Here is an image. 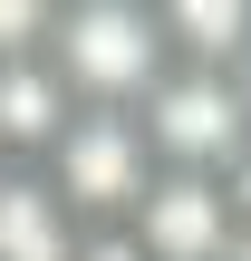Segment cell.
<instances>
[{"mask_svg":"<svg viewBox=\"0 0 251 261\" xmlns=\"http://www.w3.org/2000/svg\"><path fill=\"white\" fill-rule=\"evenodd\" d=\"M48 68L68 107H116V116H145V97L174 77L155 0H68L48 19Z\"/></svg>","mask_w":251,"mask_h":261,"instance_id":"1","label":"cell"},{"mask_svg":"<svg viewBox=\"0 0 251 261\" xmlns=\"http://www.w3.org/2000/svg\"><path fill=\"white\" fill-rule=\"evenodd\" d=\"M39 174L58 184V203L97 232V223H126L145 194H155V145H145V116H116V107H77L68 136L39 155Z\"/></svg>","mask_w":251,"mask_h":261,"instance_id":"2","label":"cell"},{"mask_svg":"<svg viewBox=\"0 0 251 261\" xmlns=\"http://www.w3.org/2000/svg\"><path fill=\"white\" fill-rule=\"evenodd\" d=\"M145 145H155V165L164 174H232L251 145V107L232 77H193V68H174L155 97H145Z\"/></svg>","mask_w":251,"mask_h":261,"instance_id":"3","label":"cell"},{"mask_svg":"<svg viewBox=\"0 0 251 261\" xmlns=\"http://www.w3.org/2000/svg\"><path fill=\"white\" fill-rule=\"evenodd\" d=\"M145 261H232L242 252V213L213 174H155V194L126 213Z\"/></svg>","mask_w":251,"mask_h":261,"instance_id":"4","label":"cell"},{"mask_svg":"<svg viewBox=\"0 0 251 261\" xmlns=\"http://www.w3.org/2000/svg\"><path fill=\"white\" fill-rule=\"evenodd\" d=\"M87 223L58 203L39 165H0V261H77Z\"/></svg>","mask_w":251,"mask_h":261,"instance_id":"5","label":"cell"},{"mask_svg":"<svg viewBox=\"0 0 251 261\" xmlns=\"http://www.w3.org/2000/svg\"><path fill=\"white\" fill-rule=\"evenodd\" d=\"M68 87H58V68L48 58H19V68H0V165H39L58 136H68Z\"/></svg>","mask_w":251,"mask_h":261,"instance_id":"6","label":"cell"},{"mask_svg":"<svg viewBox=\"0 0 251 261\" xmlns=\"http://www.w3.org/2000/svg\"><path fill=\"white\" fill-rule=\"evenodd\" d=\"M164 19V58L193 77H232L251 48V0H155Z\"/></svg>","mask_w":251,"mask_h":261,"instance_id":"7","label":"cell"},{"mask_svg":"<svg viewBox=\"0 0 251 261\" xmlns=\"http://www.w3.org/2000/svg\"><path fill=\"white\" fill-rule=\"evenodd\" d=\"M48 19H58V0H0V68L48 58Z\"/></svg>","mask_w":251,"mask_h":261,"instance_id":"8","label":"cell"},{"mask_svg":"<svg viewBox=\"0 0 251 261\" xmlns=\"http://www.w3.org/2000/svg\"><path fill=\"white\" fill-rule=\"evenodd\" d=\"M77 261H145V252H135V232H126V223H97V232L77 242Z\"/></svg>","mask_w":251,"mask_h":261,"instance_id":"9","label":"cell"},{"mask_svg":"<svg viewBox=\"0 0 251 261\" xmlns=\"http://www.w3.org/2000/svg\"><path fill=\"white\" fill-rule=\"evenodd\" d=\"M232 87H242V107H251V48H242V68H232Z\"/></svg>","mask_w":251,"mask_h":261,"instance_id":"10","label":"cell"}]
</instances>
